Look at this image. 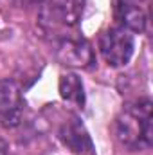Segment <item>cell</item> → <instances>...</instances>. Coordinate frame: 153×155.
Listing matches in <instances>:
<instances>
[{
	"label": "cell",
	"mask_w": 153,
	"mask_h": 155,
	"mask_svg": "<svg viewBox=\"0 0 153 155\" xmlns=\"http://www.w3.org/2000/svg\"><path fill=\"white\" fill-rule=\"evenodd\" d=\"M115 135L119 143L132 152L148 150L153 143L151 101L139 99L126 105L115 119Z\"/></svg>",
	"instance_id": "1"
},
{
	"label": "cell",
	"mask_w": 153,
	"mask_h": 155,
	"mask_svg": "<svg viewBox=\"0 0 153 155\" xmlns=\"http://www.w3.org/2000/svg\"><path fill=\"white\" fill-rule=\"evenodd\" d=\"M60 139L63 144L74 152L76 155H92L94 153V144L92 139L83 126V123L76 116H70L60 128Z\"/></svg>",
	"instance_id": "5"
},
{
	"label": "cell",
	"mask_w": 153,
	"mask_h": 155,
	"mask_svg": "<svg viewBox=\"0 0 153 155\" xmlns=\"http://www.w3.org/2000/svg\"><path fill=\"white\" fill-rule=\"evenodd\" d=\"M99 49L108 65L122 67L132 60L135 41H133V36L130 35V31H126L124 27H114L101 35Z\"/></svg>",
	"instance_id": "2"
},
{
	"label": "cell",
	"mask_w": 153,
	"mask_h": 155,
	"mask_svg": "<svg viewBox=\"0 0 153 155\" xmlns=\"http://www.w3.org/2000/svg\"><path fill=\"white\" fill-rule=\"evenodd\" d=\"M0 155H7V143L0 137Z\"/></svg>",
	"instance_id": "10"
},
{
	"label": "cell",
	"mask_w": 153,
	"mask_h": 155,
	"mask_svg": "<svg viewBox=\"0 0 153 155\" xmlns=\"http://www.w3.org/2000/svg\"><path fill=\"white\" fill-rule=\"evenodd\" d=\"M58 60L76 69H90L94 65L92 45L83 38H61L58 43Z\"/></svg>",
	"instance_id": "3"
},
{
	"label": "cell",
	"mask_w": 153,
	"mask_h": 155,
	"mask_svg": "<svg viewBox=\"0 0 153 155\" xmlns=\"http://www.w3.org/2000/svg\"><path fill=\"white\" fill-rule=\"evenodd\" d=\"M60 94L69 103H74L77 107L85 105L83 81L76 74H63V76L60 78Z\"/></svg>",
	"instance_id": "7"
},
{
	"label": "cell",
	"mask_w": 153,
	"mask_h": 155,
	"mask_svg": "<svg viewBox=\"0 0 153 155\" xmlns=\"http://www.w3.org/2000/svg\"><path fill=\"white\" fill-rule=\"evenodd\" d=\"M83 9L85 0H60V4L56 5L60 20L67 25H76L83 15Z\"/></svg>",
	"instance_id": "8"
},
{
	"label": "cell",
	"mask_w": 153,
	"mask_h": 155,
	"mask_svg": "<svg viewBox=\"0 0 153 155\" xmlns=\"http://www.w3.org/2000/svg\"><path fill=\"white\" fill-rule=\"evenodd\" d=\"M117 11H119V18H121L126 31H133V33H142L144 31L146 15L137 4H133L132 0H119Z\"/></svg>",
	"instance_id": "6"
},
{
	"label": "cell",
	"mask_w": 153,
	"mask_h": 155,
	"mask_svg": "<svg viewBox=\"0 0 153 155\" xmlns=\"http://www.w3.org/2000/svg\"><path fill=\"white\" fill-rule=\"evenodd\" d=\"M13 2H15L16 5H22V7H24V5H34V4H41L43 0H13Z\"/></svg>",
	"instance_id": "9"
},
{
	"label": "cell",
	"mask_w": 153,
	"mask_h": 155,
	"mask_svg": "<svg viewBox=\"0 0 153 155\" xmlns=\"http://www.w3.org/2000/svg\"><path fill=\"white\" fill-rule=\"evenodd\" d=\"M24 112V99L18 87L11 81H0V123L13 128L20 123Z\"/></svg>",
	"instance_id": "4"
}]
</instances>
